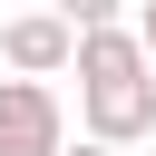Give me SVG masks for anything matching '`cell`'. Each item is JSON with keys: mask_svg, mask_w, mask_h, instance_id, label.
<instances>
[{"mask_svg": "<svg viewBox=\"0 0 156 156\" xmlns=\"http://www.w3.org/2000/svg\"><path fill=\"white\" fill-rule=\"evenodd\" d=\"M78 136L127 156L156 136V78H107V88H78Z\"/></svg>", "mask_w": 156, "mask_h": 156, "instance_id": "obj_1", "label": "cell"}, {"mask_svg": "<svg viewBox=\"0 0 156 156\" xmlns=\"http://www.w3.org/2000/svg\"><path fill=\"white\" fill-rule=\"evenodd\" d=\"M0 156H68V107L39 78H0Z\"/></svg>", "mask_w": 156, "mask_h": 156, "instance_id": "obj_2", "label": "cell"}, {"mask_svg": "<svg viewBox=\"0 0 156 156\" xmlns=\"http://www.w3.org/2000/svg\"><path fill=\"white\" fill-rule=\"evenodd\" d=\"M0 58H10V78H58V68H78V29H68V10H20V20H0Z\"/></svg>", "mask_w": 156, "mask_h": 156, "instance_id": "obj_3", "label": "cell"}, {"mask_svg": "<svg viewBox=\"0 0 156 156\" xmlns=\"http://www.w3.org/2000/svg\"><path fill=\"white\" fill-rule=\"evenodd\" d=\"M107 78H156V68H146V49H136V20H117V29H88V39H78V88H107Z\"/></svg>", "mask_w": 156, "mask_h": 156, "instance_id": "obj_4", "label": "cell"}, {"mask_svg": "<svg viewBox=\"0 0 156 156\" xmlns=\"http://www.w3.org/2000/svg\"><path fill=\"white\" fill-rule=\"evenodd\" d=\"M136 49H146V68H156V0L136 10Z\"/></svg>", "mask_w": 156, "mask_h": 156, "instance_id": "obj_5", "label": "cell"}, {"mask_svg": "<svg viewBox=\"0 0 156 156\" xmlns=\"http://www.w3.org/2000/svg\"><path fill=\"white\" fill-rule=\"evenodd\" d=\"M68 156H107V146H88V136H78V146H68Z\"/></svg>", "mask_w": 156, "mask_h": 156, "instance_id": "obj_6", "label": "cell"}]
</instances>
